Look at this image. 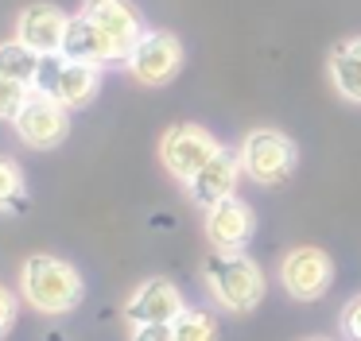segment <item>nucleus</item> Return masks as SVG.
I'll return each instance as SVG.
<instances>
[{
  "label": "nucleus",
  "instance_id": "obj_1",
  "mask_svg": "<svg viewBox=\"0 0 361 341\" xmlns=\"http://www.w3.org/2000/svg\"><path fill=\"white\" fill-rule=\"evenodd\" d=\"M20 294L39 314L59 318V314H71V310L82 306L86 283H82V271L74 264L59 260V256H47V252H35L20 268Z\"/></svg>",
  "mask_w": 361,
  "mask_h": 341
},
{
  "label": "nucleus",
  "instance_id": "obj_2",
  "mask_svg": "<svg viewBox=\"0 0 361 341\" xmlns=\"http://www.w3.org/2000/svg\"><path fill=\"white\" fill-rule=\"evenodd\" d=\"M202 279L210 287V294L229 314H249L264 299V271L245 252H221V248H214L202 264Z\"/></svg>",
  "mask_w": 361,
  "mask_h": 341
},
{
  "label": "nucleus",
  "instance_id": "obj_3",
  "mask_svg": "<svg viewBox=\"0 0 361 341\" xmlns=\"http://www.w3.org/2000/svg\"><path fill=\"white\" fill-rule=\"evenodd\" d=\"M237 159H241V170L257 186H280L291 178V170L299 163V151L291 144V136H283L280 128H252L241 140Z\"/></svg>",
  "mask_w": 361,
  "mask_h": 341
},
{
  "label": "nucleus",
  "instance_id": "obj_4",
  "mask_svg": "<svg viewBox=\"0 0 361 341\" xmlns=\"http://www.w3.org/2000/svg\"><path fill=\"white\" fill-rule=\"evenodd\" d=\"M35 89L51 93V97L63 101L66 108H86L90 101L97 97V89H102V66L74 62V58H66V54H43Z\"/></svg>",
  "mask_w": 361,
  "mask_h": 341
},
{
  "label": "nucleus",
  "instance_id": "obj_5",
  "mask_svg": "<svg viewBox=\"0 0 361 341\" xmlns=\"http://www.w3.org/2000/svg\"><path fill=\"white\" fill-rule=\"evenodd\" d=\"M221 151V144L214 140V132H206L202 124H175L159 140V163L167 167V175L190 182L214 155Z\"/></svg>",
  "mask_w": 361,
  "mask_h": 341
},
{
  "label": "nucleus",
  "instance_id": "obj_6",
  "mask_svg": "<svg viewBox=\"0 0 361 341\" xmlns=\"http://www.w3.org/2000/svg\"><path fill=\"white\" fill-rule=\"evenodd\" d=\"M12 128H16V136L24 140L27 147L51 151V147H59L66 140V132H71V108H66L63 101H55L51 93L32 89V97H27L24 108L16 113Z\"/></svg>",
  "mask_w": 361,
  "mask_h": 341
},
{
  "label": "nucleus",
  "instance_id": "obj_7",
  "mask_svg": "<svg viewBox=\"0 0 361 341\" xmlns=\"http://www.w3.org/2000/svg\"><path fill=\"white\" fill-rule=\"evenodd\" d=\"M280 283H283V291H288L291 299L314 302V299H322V294L330 291V283H334V260L314 244H299V248H291V252L283 256Z\"/></svg>",
  "mask_w": 361,
  "mask_h": 341
},
{
  "label": "nucleus",
  "instance_id": "obj_8",
  "mask_svg": "<svg viewBox=\"0 0 361 341\" xmlns=\"http://www.w3.org/2000/svg\"><path fill=\"white\" fill-rule=\"evenodd\" d=\"M128 74L140 85H167L175 82V74L183 70V43L171 31H144V39L136 43V51L128 54Z\"/></svg>",
  "mask_w": 361,
  "mask_h": 341
},
{
  "label": "nucleus",
  "instance_id": "obj_9",
  "mask_svg": "<svg viewBox=\"0 0 361 341\" xmlns=\"http://www.w3.org/2000/svg\"><path fill=\"white\" fill-rule=\"evenodd\" d=\"M183 310H187L183 291L164 275L144 279V283L133 291V299L125 302V318L133 326H171Z\"/></svg>",
  "mask_w": 361,
  "mask_h": 341
},
{
  "label": "nucleus",
  "instance_id": "obj_10",
  "mask_svg": "<svg viewBox=\"0 0 361 341\" xmlns=\"http://www.w3.org/2000/svg\"><path fill=\"white\" fill-rule=\"evenodd\" d=\"M82 12L102 27V35L113 43L117 51V62H128V54L136 51V43L144 39V23L140 12H136L128 0H86Z\"/></svg>",
  "mask_w": 361,
  "mask_h": 341
},
{
  "label": "nucleus",
  "instance_id": "obj_11",
  "mask_svg": "<svg viewBox=\"0 0 361 341\" xmlns=\"http://www.w3.org/2000/svg\"><path fill=\"white\" fill-rule=\"evenodd\" d=\"M66 23H71V16L59 4L35 0V4H27L16 16V39L39 54H59L63 51V39H66Z\"/></svg>",
  "mask_w": 361,
  "mask_h": 341
},
{
  "label": "nucleus",
  "instance_id": "obj_12",
  "mask_svg": "<svg viewBox=\"0 0 361 341\" xmlns=\"http://www.w3.org/2000/svg\"><path fill=\"white\" fill-rule=\"evenodd\" d=\"M252 229H257V217H252L249 202H241L237 194L206 209V237L221 252H245Z\"/></svg>",
  "mask_w": 361,
  "mask_h": 341
},
{
  "label": "nucleus",
  "instance_id": "obj_13",
  "mask_svg": "<svg viewBox=\"0 0 361 341\" xmlns=\"http://www.w3.org/2000/svg\"><path fill=\"white\" fill-rule=\"evenodd\" d=\"M241 175H245L241 159H237V155H229L226 147H221V151L214 155V159L187 182L190 202H195V206H202V209H210V206H218V202L233 198V194H237V178H241Z\"/></svg>",
  "mask_w": 361,
  "mask_h": 341
},
{
  "label": "nucleus",
  "instance_id": "obj_14",
  "mask_svg": "<svg viewBox=\"0 0 361 341\" xmlns=\"http://www.w3.org/2000/svg\"><path fill=\"white\" fill-rule=\"evenodd\" d=\"M59 54H66V58H74V62H90V66H117V51H113V43L102 35V27H97L86 12L71 16L63 51Z\"/></svg>",
  "mask_w": 361,
  "mask_h": 341
},
{
  "label": "nucleus",
  "instance_id": "obj_15",
  "mask_svg": "<svg viewBox=\"0 0 361 341\" xmlns=\"http://www.w3.org/2000/svg\"><path fill=\"white\" fill-rule=\"evenodd\" d=\"M330 82L342 93L345 101L361 105V35L357 39H342V43L330 51Z\"/></svg>",
  "mask_w": 361,
  "mask_h": 341
},
{
  "label": "nucleus",
  "instance_id": "obj_16",
  "mask_svg": "<svg viewBox=\"0 0 361 341\" xmlns=\"http://www.w3.org/2000/svg\"><path fill=\"white\" fill-rule=\"evenodd\" d=\"M39 66H43V54H39V51H32L27 43H20V39H8V43H0V74H4V78H12V82L32 85V89H35Z\"/></svg>",
  "mask_w": 361,
  "mask_h": 341
},
{
  "label": "nucleus",
  "instance_id": "obj_17",
  "mask_svg": "<svg viewBox=\"0 0 361 341\" xmlns=\"http://www.w3.org/2000/svg\"><path fill=\"white\" fill-rule=\"evenodd\" d=\"M171 326H175V341H218V318L210 310L187 306Z\"/></svg>",
  "mask_w": 361,
  "mask_h": 341
},
{
  "label": "nucleus",
  "instance_id": "obj_18",
  "mask_svg": "<svg viewBox=\"0 0 361 341\" xmlns=\"http://www.w3.org/2000/svg\"><path fill=\"white\" fill-rule=\"evenodd\" d=\"M27 202V186H24V170L16 159L0 155V209H24Z\"/></svg>",
  "mask_w": 361,
  "mask_h": 341
},
{
  "label": "nucleus",
  "instance_id": "obj_19",
  "mask_svg": "<svg viewBox=\"0 0 361 341\" xmlns=\"http://www.w3.org/2000/svg\"><path fill=\"white\" fill-rule=\"evenodd\" d=\"M27 97H32V85H20L0 74V120H16V113L24 108Z\"/></svg>",
  "mask_w": 361,
  "mask_h": 341
},
{
  "label": "nucleus",
  "instance_id": "obj_20",
  "mask_svg": "<svg viewBox=\"0 0 361 341\" xmlns=\"http://www.w3.org/2000/svg\"><path fill=\"white\" fill-rule=\"evenodd\" d=\"M338 326H342V333H345L350 341H361V294H353V299L342 306Z\"/></svg>",
  "mask_w": 361,
  "mask_h": 341
},
{
  "label": "nucleus",
  "instance_id": "obj_21",
  "mask_svg": "<svg viewBox=\"0 0 361 341\" xmlns=\"http://www.w3.org/2000/svg\"><path fill=\"white\" fill-rule=\"evenodd\" d=\"M12 322H16V299H12L8 287L0 283V337L12 330Z\"/></svg>",
  "mask_w": 361,
  "mask_h": 341
},
{
  "label": "nucleus",
  "instance_id": "obj_22",
  "mask_svg": "<svg viewBox=\"0 0 361 341\" xmlns=\"http://www.w3.org/2000/svg\"><path fill=\"white\" fill-rule=\"evenodd\" d=\"M133 341H175V326H133Z\"/></svg>",
  "mask_w": 361,
  "mask_h": 341
},
{
  "label": "nucleus",
  "instance_id": "obj_23",
  "mask_svg": "<svg viewBox=\"0 0 361 341\" xmlns=\"http://www.w3.org/2000/svg\"><path fill=\"white\" fill-rule=\"evenodd\" d=\"M307 341H330V337H307Z\"/></svg>",
  "mask_w": 361,
  "mask_h": 341
}]
</instances>
